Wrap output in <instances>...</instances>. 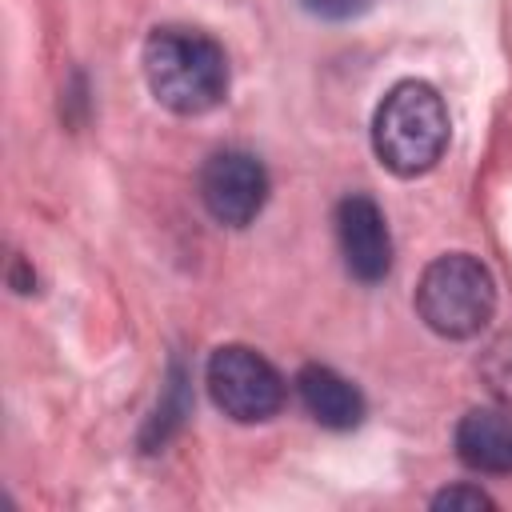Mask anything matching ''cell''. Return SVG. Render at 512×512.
Returning a JSON list of instances; mask_svg holds the SVG:
<instances>
[{"label": "cell", "mask_w": 512, "mask_h": 512, "mask_svg": "<svg viewBox=\"0 0 512 512\" xmlns=\"http://www.w3.org/2000/svg\"><path fill=\"white\" fill-rule=\"evenodd\" d=\"M432 508H496V500H492L484 488L452 484V488H444V492L432 496Z\"/></svg>", "instance_id": "10"}, {"label": "cell", "mask_w": 512, "mask_h": 512, "mask_svg": "<svg viewBox=\"0 0 512 512\" xmlns=\"http://www.w3.org/2000/svg\"><path fill=\"white\" fill-rule=\"evenodd\" d=\"M312 16H320V20H352V16H360V12H368V4L372 0H300Z\"/></svg>", "instance_id": "11"}, {"label": "cell", "mask_w": 512, "mask_h": 512, "mask_svg": "<svg viewBox=\"0 0 512 512\" xmlns=\"http://www.w3.org/2000/svg\"><path fill=\"white\" fill-rule=\"evenodd\" d=\"M336 240L348 272L360 284H380L392 268V236L380 204L364 192H352L336 204Z\"/></svg>", "instance_id": "6"}, {"label": "cell", "mask_w": 512, "mask_h": 512, "mask_svg": "<svg viewBox=\"0 0 512 512\" xmlns=\"http://www.w3.org/2000/svg\"><path fill=\"white\" fill-rule=\"evenodd\" d=\"M416 312L420 320L444 340L476 336L496 312V280L484 260L468 252L436 256L416 284Z\"/></svg>", "instance_id": "3"}, {"label": "cell", "mask_w": 512, "mask_h": 512, "mask_svg": "<svg viewBox=\"0 0 512 512\" xmlns=\"http://www.w3.org/2000/svg\"><path fill=\"white\" fill-rule=\"evenodd\" d=\"M204 380L212 404L236 424H264L284 408V376L248 344H220Z\"/></svg>", "instance_id": "4"}, {"label": "cell", "mask_w": 512, "mask_h": 512, "mask_svg": "<svg viewBox=\"0 0 512 512\" xmlns=\"http://www.w3.org/2000/svg\"><path fill=\"white\" fill-rule=\"evenodd\" d=\"M452 444L472 472L512 476V408H468Z\"/></svg>", "instance_id": "7"}, {"label": "cell", "mask_w": 512, "mask_h": 512, "mask_svg": "<svg viewBox=\"0 0 512 512\" xmlns=\"http://www.w3.org/2000/svg\"><path fill=\"white\" fill-rule=\"evenodd\" d=\"M144 80L168 112L200 116L228 96V52L200 28L164 24L144 40Z\"/></svg>", "instance_id": "1"}, {"label": "cell", "mask_w": 512, "mask_h": 512, "mask_svg": "<svg viewBox=\"0 0 512 512\" xmlns=\"http://www.w3.org/2000/svg\"><path fill=\"white\" fill-rule=\"evenodd\" d=\"M480 380H484V388H488L504 408H512V332L496 336V340L484 348V356H480Z\"/></svg>", "instance_id": "9"}, {"label": "cell", "mask_w": 512, "mask_h": 512, "mask_svg": "<svg viewBox=\"0 0 512 512\" xmlns=\"http://www.w3.org/2000/svg\"><path fill=\"white\" fill-rule=\"evenodd\" d=\"M296 392H300V404L304 412L320 424V428H332V432H348L364 420V396L360 388L340 376L336 368L328 364H304L296 372Z\"/></svg>", "instance_id": "8"}, {"label": "cell", "mask_w": 512, "mask_h": 512, "mask_svg": "<svg viewBox=\"0 0 512 512\" xmlns=\"http://www.w3.org/2000/svg\"><path fill=\"white\" fill-rule=\"evenodd\" d=\"M448 104L424 80H400L384 92L372 116V148L396 176H424L448 148Z\"/></svg>", "instance_id": "2"}, {"label": "cell", "mask_w": 512, "mask_h": 512, "mask_svg": "<svg viewBox=\"0 0 512 512\" xmlns=\"http://www.w3.org/2000/svg\"><path fill=\"white\" fill-rule=\"evenodd\" d=\"M200 200L224 228H248L268 204V172L252 152L224 148L200 168Z\"/></svg>", "instance_id": "5"}]
</instances>
